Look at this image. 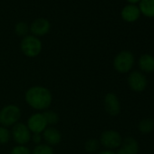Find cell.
<instances>
[{
  "mask_svg": "<svg viewBox=\"0 0 154 154\" xmlns=\"http://www.w3.org/2000/svg\"><path fill=\"white\" fill-rule=\"evenodd\" d=\"M25 100L27 105L33 110L43 112L50 108L53 103V94L45 86L34 85L26 90Z\"/></svg>",
  "mask_w": 154,
  "mask_h": 154,
  "instance_id": "1",
  "label": "cell"
},
{
  "mask_svg": "<svg viewBox=\"0 0 154 154\" xmlns=\"http://www.w3.org/2000/svg\"><path fill=\"white\" fill-rule=\"evenodd\" d=\"M135 57L131 51L123 50L119 52L113 58L112 65L119 73H128L134 66Z\"/></svg>",
  "mask_w": 154,
  "mask_h": 154,
  "instance_id": "2",
  "label": "cell"
},
{
  "mask_svg": "<svg viewBox=\"0 0 154 154\" xmlns=\"http://www.w3.org/2000/svg\"><path fill=\"white\" fill-rule=\"evenodd\" d=\"M22 116V111L16 104H8L0 110V125L5 127H12L19 122Z\"/></svg>",
  "mask_w": 154,
  "mask_h": 154,
  "instance_id": "3",
  "label": "cell"
},
{
  "mask_svg": "<svg viewBox=\"0 0 154 154\" xmlns=\"http://www.w3.org/2000/svg\"><path fill=\"white\" fill-rule=\"evenodd\" d=\"M122 136L116 130L109 129L103 131L99 138V141L101 146H103L105 149L114 150L118 149L122 142Z\"/></svg>",
  "mask_w": 154,
  "mask_h": 154,
  "instance_id": "4",
  "label": "cell"
},
{
  "mask_svg": "<svg viewBox=\"0 0 154 154\" xmlns=\"http://www.w3.org/2000/svg\"><path fill=\"white\" fill-rule=\"evenodd\" d=\"M22 53L30 58L36 57L42 51V43L38 37L35 35H26L23 38L21 45Z\"/></svg>",
  "mask_w": 154,
  "mask_h": 154,
  "instance_id": "5",
  "label": "cell"
},
{
  "mask_svg": "<svg viewBox=\"0 0 154 154\" xmlns=\"http://www.w3.org/2000/svg\"><path fill=\"white\" fill-rule=\"evenodd\" d=\"M127 83L130 89L135 93H141L145 91L148 85V80L146 75L139 70L131 71L129 72Z\"/></svg>",
  "mask_w": 154,
  "mask_h": 154,
  "instance_id": "6",
  "label": "cell"
},
{
  "mask_svg": "<svg viewBox=\"0 0 154 154\" xmlns=\"http://www.w3.org/2000/svg\"><path fill=\"white\" fill-rule=\"evenodd\" d=\"M32 132L28 129L26 123L17 122L11 129V137L17 145H26L31 141Z\"/></svg>",
  "mask_w": 154,
  "mask_h": 154,
  "instance_id": "7",
  "label": "cell"
},
{
  "mask_svg": "<svg viewBox=\"0 0 154 154\" xmlns=\"http://www.w3.org/2000/svg\"><path fill=\"white\" fill-rule=\"evenodd\" d=\"M26 125L32 133L40 134H42V132L48 127L45 115L41 112H35V113L31 114L27 119Z\"/></svg>",
  "mask_w": 154,
  "mask_h": 154,
  "instance_id": "8",
  "label": "cell"
},
{
  "mask_svg": "<svg viewBox=\"0 0 154 154\" xmlns=\"http://www.w3.org/2000/svg\"><path fill=\"white\" fill-rule=\"evenodd\" d=\"M103 107L107 114L115 117L121 112V102L114 93H107L103 98Z\"/></svg>",
  "mask_w": 154,
  "mask_h": 154,
  "instance_id": "9",
  "label": "cell"
},
{
  "mask_svg": "<svg viewBox=\"0 0 154 154\" xmlns=\"http://www.w3.org/2000/svg\"><path fill=\"white\" fill-rule=\"evenodd\" d=\"M43 140L45 143L53 147L59 144L62 140V133L61 131L53 126H48L43 132H42Z\"/></svg>",
  "mask_w": 154,
  "mask_h": 154,
  "instance_id": "10",
  "label": "cell"
},
{
  "mask_svg": "<svg viewBox=\"0 0 154 154\" xmlns=\"http://www.w3.org/2000/svg\"><path fill=\"white\" fill-rule=\"evenodd\" d=\"M121 17L127 23H134L140 17V11L137 5L128 4L121 11Z\"/></svg>",
  "mask_w": 154,
  "mask_h": 154,
  "instance_id": "11",
  "label": "cell"
},
{
  "mask_svg": "<svg viewBox=\"0 0 154 154\" xmlns=\"http://www.w3.org/2000/svg\"><path fill=\"white\" fill-rule=\"evenodd\" d=\"M50 23L47 19L45 18H38L35 19L31 26H30V31L35 36H42L46 35L49 30H50Z\"/></svg>",
  "mask_w": 154,
  "mask_h": 154,
  "instance_id": "12",
  "label": "cell"
},
{
  "mask_svg": "<svg viewBox=\"0 0 154 154\" xmlns=\"http://www.w3.org/2000/svg\"><path fill=\"white\" fill-rule=\"evenodd\" d=\"M140 71L143 73H151L154 72V56L149 54H143L138 60Z\"/></svg>",
  "mask_w": 154,
  "mask_h": 154,
  "instance_id": "13",
  "label": "cell"
},
{
  "mask_svg": "<svg viewBox=\"0 0 154 154\" xmlns=\"http://www.w3.org/2000/svg\"><path fill=\"white\" fill-rule=\"evenodd\" d=\"M138 7L140 15L148 18H154V0H140Z\"/></svg>",
  "mask_w": 154,
  "mask_h": 154,
  "instance_id": "14",
  "label": "cell"
},
{
  "mask_svg": "<svg viewBox=\"0 0 154 154\" xmlns=\"http://www.w3.org/2000/svg\"><path fill=\"white\" fill-rule=\"evenodd\" d=\"M138 130L141 134H149L154 131V121L150 118H144L140 121Z\"/></svg>",
  "mask_w": 154,
  "mask_h": 154,
  "instance_id": "15",
  "label": "cell"
},
{
  "mask_svg": "<svg viewBox=\"0 0 154 154\" xmlns=\"http://www.w3.org/2000/svg\"><path fill=\"white\" fill-rule=\"evenodd\" d=\"M121 147H123L124 149H128L133 154H138L139 152V143L138 141L131 136L125 137L122 139V142Z\"/></svg>",
  "mask_w": 154,
  "mask_h": 154,
  "instance_id": "16",
  "label": "cell"
},
{
  "mask_svg": "<svg viewBox=\"0 0 154 154\" xmlns=\"http://www.w3.org/2000/svg\"><path fill=\"white\" fill-rule=\"evenodd\" d=\"M44 115H45V121L47 122V125L48 126H53L54 127L60 121V117H59V114L53 111V110H46L45 112H43Z\"/></svg>",
  "mask_w": 154,
  "mask_h": 154,
  "instance_id": "17",
  "label": "cell"
},
{
  "mask_svg": "<svg viewBox=\"0 0 154 154\" xmlns=\"http://www.w3.org/2000/svg\"><path fill=\"white\" fill-rule=\"evenodd\" d=\"M100 146H101V144H100V141L98 139L90 138L85 142V150L90 154L96 153L98 151Z\"/></svg>",
  "mask_w": 154,
  "mask_h": 154,
  "instance_id": "18",
  "label": "cell"
},
{
  "mask_svg": "<svg viewBox=\"0 0 154 154\" xmlns=\"http://www.w3.org/2000/svg\"><path fill=\"white\" fill-rule=\"evenodd\" d=\"M31 154H54V151L53 147L45 143H41L35 146L33 150H31Z\"/></svg>",
  "mask_w": 154,
  "mask_h": 154,
  "instance_id": "19",
  "label": "cell"
},
{
  "mask_svg": "<svg viewBox=\"0 0 154 154\" xmlns=\"http://www.w3.org/2000/svg\"><path fill=\"white\" fill-rule=\"evenodd\" d=\"M11 139V131L8 127L0 125V144L5 145L8 143Z\"/></svg>",
  "mask_w": 154,
  "mask_h": 154,
  "instance_id": "20",
  "label": "cell"
},
{
  "mask_svg": "<svg viewBox=\"0 0 154 154\" xmlns=\"http://www.w3.org/2000/svg\"><path fill=\"white\" fill-rule=\"evenodd\" d=\"M15 30H16V33L20 35V36H26L28 31H29V27L26 24V23H23V22H20L18 24H17L16 27H15Z\"/></svg>",
  "mask_w": 154,
  "mask_h": 154,
  "instance_id": "21",
  "label": "cell"
},
{
  "mask_svg": "<svg viewBox=\"0 0 154 154\" xmlns=\"http://www.w3.org/2000/svg\"><path fill=\"white\" fill-rule=\"evenodd\" d=\"M10 154H31V150L26 145H17L12 148Z\"/></svg>",
  "mask_w": 154,
  "mask_h": 154,
  "instance_id": "22",
  "label": "cell"
},
{
  "mask_svg": "<svg viewBox=\"0 0 154 154\" xmlns=\"http://www.w3.org/2000/svg\"><path fill=\"white\" fill-rule=\"evenodd\" d=\"M31 140H32L35 145L41 144V143H42V140H43L42 134H40V133H32Z\"/></svg>",
  "mask_w": 154,
  "mask_h": 154,
  "instance_id": "23",
  "label": "cell"
},
{
  "mask_svg": "<svg viewBox=\"0 0 154 154\" xmlns=\"http://www.w3.org/2000/svg\"><path fill=\"white\" fill-rule=\"evenodd\" d=\"M116 154H133V153H131V152L129 151L128 149H124L123 147H120V148L118 149V150L116 151Z\"/></svg>",
  "mask_w": 154,
  "mask_h": 154,
  "instance_id": "24",
  "label": "cell"
},
{
  "mask_svg": "<svg viewBox=\"0 0 154 154\" xmlns=\"http://www.w3.org/2000/svg\"><path fill=\"white\" fill-rule=\"evenodd\" d=\"M96 154H116L114 150H110V149H103L102 151L97 152Z\"/></svg>",
  "mask_w": 154,
  "mask_h": 154,
  "instance_id": "25",
  "label": "cell"
},
{
  "mask_svg": "<svg viewBox=\"0 0 154 154\" xmlns=\"http://www.w3.org/2000/svg\"><path fill=\"white\" fill-rule=\"evenodd\" d=\"M126 1L129 3V4H131V5H137L139 4V2L140 0H126Z\"/></svg>",
  "mask_w": 154,
  "mask_h": 154,
  "instance_id": "26",
  "label": "cell"
}]
</instances>
